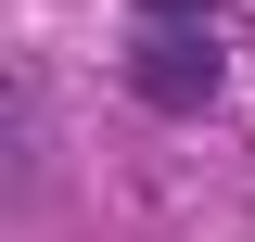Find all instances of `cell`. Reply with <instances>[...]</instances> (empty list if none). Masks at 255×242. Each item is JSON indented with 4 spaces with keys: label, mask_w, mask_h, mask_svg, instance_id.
Here are the masks:
<instances>
[{
    "label": "cell",
    "mask_w": 255,
    "mask_h": 242,
    "mask_svg": "<svg viewBox=\"0 0 255 242\" xmlns=\"http://www.w3.org/2000/svg\"><path fill=\"white\" fill-rule=\"evenodd\" d=\"M140 13H153V26H204V0H140Z\"/></svg>",
    "instance_id": "obj_2"
},
{
    "label": "cell",
    "mask_w": 255,
    "mask_h": 242,
    "mask_svg": "<svg viewBox=\"0 0 255 242\" xmlns=\"http://www.w3.org/2000/svg\"><path fill=\"white\" fill-rule=\"evenodd\" d=\"M128 90L153 102V115H204V102H217V38L204 26H153L128 51Z\"/></svg>",
    "instance_id": "obj_1"
}]
</instances>
